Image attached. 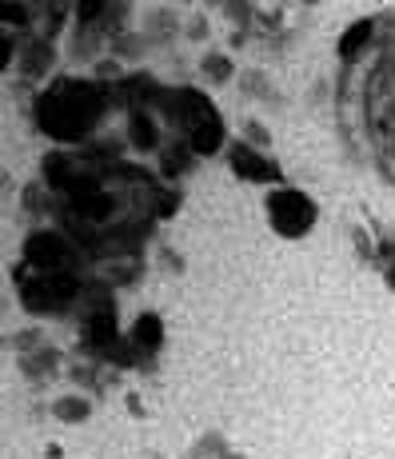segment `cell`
<instances>
[{"mask_svg":"<svg viewBox=\"0 0 395 459\" xmlns=\"http://www.w3.org/2000/svg\"><path fill=\"white\" fill-rule=\"evenodd\" d=\"M268 216L276 224V232H287V236H303L312 220H316V208L303 192H292V188H280L276 196L268 200Z\"/></svg>","mask_w":395,"mask_h":459,"instance_id":"6da1fadb","label":"cell"},{"mask_svg":"<svg viewBox=\"0 0 395 459\" xmlns=\"http://www.w3.org/2000/svg\"><path fill=\"white\" fill-rule=\"evenodd\" d=\"M232 168H236L239 176H252V180H276V164H268L264 156H255V152H248V148H232Z\"/></svg>","mask_w":395,"mask_h":459,"instance_id":"7a4b0ae2","label":"cell"},{"mask_svg":"<svg viewBox=\"0 0 395 459\" xmlns=\"http://www.w3.org/2000/svg\"><path fill=\"white\" fill-rule=\"evenodd\" d=\"M367 32H371V20H360V24H351V28L344 32V40H339V56H355V52L364 48Z\"/></svg>","mask_w":395,"mask_h":459,"instance_id":"3957f363","label":"cell"},{"mask_svg":"<svg viewBox=\"0 0 395 459\" xmlns=\"http://www.w3.org/2000/svg\"><path fill=\"white\" fill-rule=\"evenodd\" d=\"M136 344H140V348H156L160 344V319L156 316H144L140 324H136Z\"/></svg>","mask_w":395,"mask_h":459,"instance_id":"277c9868","label":"cell"}]
</instances>
